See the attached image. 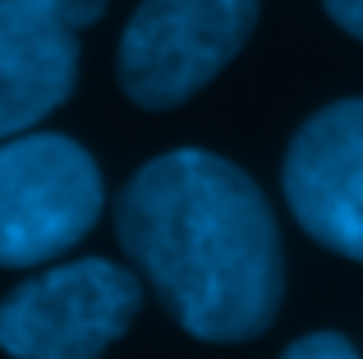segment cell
Masks as SVG:
<instances>
[{
  "mask_svg": "<svg viewBox=\"0 0 363 359\" xmlns=\"http://www.w3.org/2000/svg\"><path fill=\"white\" fill-rule=\"evenodd\" d=\"M116 235L198 341H253L281 314L285 249L262 189L203 148L152 157L124 184Z\"/></svg>",
  "mask_w": 363,
  "mask_h": 359,
  "instance_id": "obj_1",
  "label": "cell"
},
{
  "mask_svg": "<svg viewBox=\"0 0 363 359\" xmlns=\"http://www.w3.org/2000/svg\"><path fill=\"white\" fill-rule=\"evenodd\" d=\"M101 216V171L65 134L0 138V267L65 258Z\"/></svg>",
  "mask_w": 363,
  "mask_h": 359,
  "instance_id": "obj_2",
  "label": "cell"
},
{
  "mask_svg": "<svg viewBox=\"0 0 363 359\" xmlns=\"http://www.w3.org/2000/svg\"><path fill=\"white\" fill-rule=\"evenodd\" d=\"M257 0H143L120 37V88L143 111L203 92L253 37Z\"/></svg>",
  "mask_w": 363,
  "mask_h": 359,
  "instance_id": "obj_3",
  "label": "cell"
},
{
  "mask_svg": "<svg viewBox=\"0 0 363 359\" xmlns=\"http://www.w3.org/2000/svg\"><path fill=\"white\" fill-rule=\"evenodd\" d=\"M143 309V281L111 258L37 272L0 299V350L18 359H92L120 341Z\"/></svg>",
  "mask_w": 363,
  "mask_h": 359,
  "instance_id": "obj_4",
  "label": "cell"
},
{
  "mask_svg": "<svg viewBox=\"0 0 363 359\" xmlns=\"http://www.w3.org/2000/svg\"><path fill=\"white\" fill-rule=\"evenodd\" d=\"M285 203L303 235L363 263V97L322 106L285 153Z\"/></svg>",
  "mask_w": 363,
  "mask_h": 359,
  "instance_id": "obj_5",
  "label": "cell"
},
{
  "mask_svg": "<svg viewBox=\"0 0 363 359\" xmlns=\"http://www.w3.org/2000/svg\"><path fill=\"white\" fill-rule=\"evenodd\" d=\"M79 79L74 28L37 14L0 9V138L28 134L65 106Z\"/></svg>",
  "mask_w": 363,
  "mask_h": 359,
  "instance_id": "obj_6",
  "label": "cell"
},
{
  "mask_svg": "<svg viewBox=\"0 0 363 359\" xmlns=\"http://www.w3.org/2000/svg\"><path fill=\"white\" fill-rule=\"evenodd\" d=\"M111 0H0V9H14V14H37V18H51V23L65 28H88L106 14Z\"/></svg>",
  "mask_w": 363,
  "mask_h": 359,
  "instance_id": "obj_7",
  "label": "cell"
},
{
  "mask_svg": "<svg viewBox=\"0 0 363 359\" xmlns=\"http://www.w3.org/2000/svg\"><path fill=\"white\" fill-rule=\"evenodd\" d=\"M285 355L290 359H354L359 346L345 341L340 332H308V336H299V341L285 346Z\"/></svg>",
  "mask_w": 363,
  "mask_h": 359,
  "instance_id": "obj_8",
  "label": "cell"
},
{
  "mask_svg": "<svg viewBox=\"0 0 363 359\" xmlns=\"http://www.w3.org/2000/svg\"><path fill=\"white\" fill-rule=\"evenodd\" d=\"M322 9H327V18L336 28H345L350 37L363 42V0H322Z\"/></svg>",
  "mask_w": 363,
  "mask_h": 359,
  "instance_id": "obj_9",
  "label": "cell"
}]
</instances>
